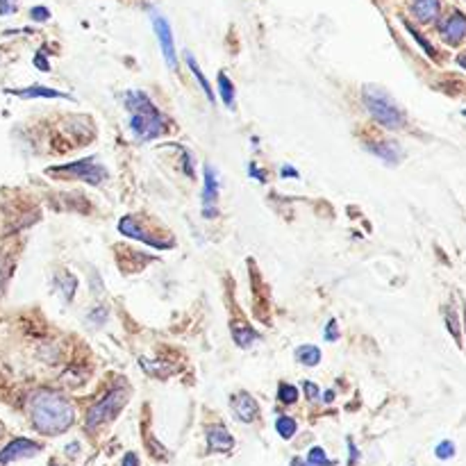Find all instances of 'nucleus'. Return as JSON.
Masks as SVG:
<instances>
[{
	"instance_id": "nucleus-9",
	"label": "nucleus",
	"mask_w": 466,
	"mask_h": 466,
	"mask_svg": "<svg viewBox=\"0 0 466 466\" xmlns=\"http://www.w3.org/2000/svg\"><path fill=\"white\" fill-rule=\"evenodd\" d=\"M217 198H219V180L217 171L205 166V189H203V214L205 219L217 217Z\"/></svg>"
},
{
	"instance_id": "nucleus-4",
	"label": "nucleus",
	"mask_w": 466,
	"mask_h": 466,
	"mask_svg": "<svg viewBox=\"0 0 466 466\" xmlns=\"http://www.w3.org/2000/svg\"><path fill=\"white\" fill-rule=\"evenodd\" d=\"M125 403H127V389L114 387V389L107 391L96 405H91V410L87 412V419H84V428H87L89 433H96L100 426L109 423L125 407Z\"/></svg>"
},
{
	"instance_id": "nucleus-5",
	"label": "nucleus",
	"mask_w": 466,
	"mask_h": 466,
	"mask_svg": "<svg viewBox=\"0 0 466 466\" xmlns=\"http://www.w3.org/2000/svg\"><path fill=\"white\" fill-rule=\"evenodd\" d=\"M48 176H66V178H73V180H82V182H89L93 187L102 185L107 180V169L100 166L96 162V157H89V160H77L73 164H66V166H55V169H48L46 171Z\"/></svg>"
},
{
	"instance_id": "nucleus-40",
	"label": "nucleus",
	"mask_w": 466,
	"mask_h": 466,
	"mask_svg": "<svg viewBox=\"0 0 466 466\" xmlns=\"http://www.w3.org/2000/svg\"><path fill=\"white\" fill-rule=\"evenodd\" d=\"M48 466H59V464H48Z\"/></svg>"
},
{
	"instance_id": "nucleus-6",
	"label": "nucleus",
	"mask_w": 466,
	"mask_h": 466,
	"mask_svg": "<svg viewBox=\"0 0 466 466\" xmlns=\"http://www.w3.org/2000/svg\"><path fill=\"white\" fill-rule=\"evenodd\" d=\"M153 28H155V34H157V41H160V48H162L164 62H166L169 68H178V55H176V44H173V30H171L169 21L164 19L162 14L155 12L153 14Z\"/></svg>"
},
{
	"instance_id": "nucleus-35",
	"label": "nucleus",
	"mask_w": 466,
	"mask_h": 466,
	"mask_svg": "<svg viewBox=\"0 0 466 466\" xmlns=\"http://www.w3.org/2000/svg\"><path fill=\"white\" fill-rule=\"evenodd\" d=\"M280 176L282 178H298V171L293 169V166H282L280 169Z\"/></svg>"
},
{
	"instance_id": "nucleus-41",
	"label": "nucleus",
	"mask_w": 466,
	"mask_h": 466,
	"mask_svg": "<svg viewBox=\"0 0 466 466\" xmlns=\"http://www.w3.org/2000/svg\"><path fill=\"white\" fill-rule=\"evenodd\" d=\"M462 114H464V116H466V109H464V111H462Z\"/></svg>"
},
{
	"instance_id": "nucleus-39",
	"label": "nucleus",
	"mask_w": 466,
	"mask_h": 466,
	"mask_svg": "<svg viewBox=\"0 0 466 466\" xmlns=\"http://www.w3.org/2000/svg\"><path fill=\"white\" fill-rule=\"evenodd\" d=\"M334 401V394L332 391H325V403H332Z\"/></svg>"
},
{
	"instance_id": "nucleus-15",
	"label": "nucleus",
	"mask_w": 466,
	"mask_h": 466,
	"mask_svg": "<svg viewBox=\"0 0 466 466\" xmlns=\"http://www.w3.org/2000/svg\"><path fill=\"white\" fill-rule=\"evenodd\" d=\"M412 12L421 23H433L439 14V0H414Z\"/></svg>"
},
{
	"instance_id": "nucleus-7",
	"label": "nucleus",
	"mask_w": 466,
	"mask_h": 466,
	"mask_svg": "<svg viewBox=\"0 0 466 466\" xmlns=\"http://www.w3.org/2000/svg\"><path fill=\"white\" fill-rule=\"evenodd\" d=\"M118 232L121 235H125V237H130V239H137V241H143V244H148V246H153V248H171L173 246V241H162V239H155V237H150V232L146 230V228H141V223H139V219L137 217H123L118 221Z\"/></svg>"
},
{
	"instance_id": "nucleus-26",
	"label": "nucleus",
	"mask_w": 466,
	"mask_h": 466,
	"mask_svg": "<svg viewBox=\"0 0 466 466\" xmlns=\"http://www.w3.org/2000/svg\"><path fill=\"white\" fill-rule=\"evenodd\" d=\"M405 28H407V30H410V34H412V37H414V39H417V41H419V44H421V48H423V50H426V53H428L430 57H435V55H437V53H435V48H433V46H430V44H428V39H423V37H421V34H419L417 30H414V28H412V25H407V23H405Z\"/></svg>"
},
{
	"instance_id": "nucleus-3",
	"label": "nucleus",
	"mask_w": 466,
	"mask_h": 466,
	"mask_svg": "<svg viewBox=\"0 0 466 466\" xmlns=\"http://www.w3.org/2000/svg\"><path fill=\"white\" fill-rule=\"evenodd\" d=\"M362 98H364V105L368 109V114L373 116L380 125H385L387 130H401V127L405 125L403 109L396 105V100L385 89L366 84L364 91H362Z\"/></svg>"
},
{
	"instance_id": "nucleus-2",
	"label": "nucleus",
	"mask_w": 466,
	"mask_h": 466,
	"mask_svg": "<svg viewBox=\"0 0 466 466\" xmlns=\"http://www.w3.org/2000/svg\"><path fill=\"white\" fill-rule=\"evenodd\" d=\"M125 107L130 111V130L137 141H153L164 134L166 125L160 114V109L155 107V102L148 98V93L143 91H127L125 93Z\"/></svg>"
},
{
	"instance_id": "nucleus-21",
	"label": "nucleus",
	"mask_w": 466,
	"mask_h": 466,
	"mask_svg": "<svg viewBox=\"0 0 466 466\" xmlns=\"http://www.w3.org/2000/svg\"><path fill=\"white\" fill-rule=\"evenodd\" d=\"M307 464L309 466H334L336 462L325 455L321 446H314V448H309V453H307Z\"/></svg>"
},
{
	"instance_id": "nucleus-25",
	"label": "nucleus",
	"mask_w": 466,
	"mask_h": 466,
	"mask_svg": "<svg viewBox=\"0 0 466 466\" xmlns=\"http://www.w3.org/2000/svg\"><path fill=\"white\" fill-rule=\"evenodd\" d=\"M446 323H448V330L455 336L457 341H462V334H460V327H457V316L453 309H446Z\"/></svg>"
},
{
	"instance_id": "nucleus-23",
	"label": "nucleus",
	"mask_w": 466,
	"mask_h": 466,
	"mask_svg": "<svg viewBox=\"0 0 466 466\" xmlns=\"http://www.w3.org/2000/svg\"><path fill=\"white\" fill-rule=\"evenodd\" d=\"M278 401L280 403H284V405H293L298 401V389L293 385H287V382H282L280 387H278Z\"/></svg>"
},
{
	"instance_id": "nucleus-27",
	"label": "nucleus",
	"mask_w": 466,
	"mask_h": 466,
	"mask_svg": "<svg viewBox=\"0 0 466 466\" xmlns=\"http://www.w3.org/2000/svg\"><path fill=\"white\" fill-rule=\"evenodd\" d=\"M339 330H336V321L334 318H330V321H327V325H325V332H323V339L327 341V343H332V341H336L339 339Z\"/></svg>"
},
{
	"instance_id": "nucleus-24",
	"label": "nucleus",
	"mask_w": 466,
	"mask_h": 466,
	"mask_svg": "<svg viewBox=\"0 0 466 466\" xmlns=\"http://www.w3.org/2000/svg\"><path fill=\"white\" fill-rule=\"evenodd\" d=\"M435 455H437V460H451V457H455V444L448 442V439L442 444H437Z\"/></svg>"
},
{
	"instance_id": "nucleus-33",
	"label": "nucleus",
	"mask_w": 466,
	"mask_h": 466,
	"mask_svg": "<svg viewBox=\"0 0 466 466\" xmlns=\"http://www.w3.org/2000/svg\"><path fill=\"white\" fill-rule=\"evenodd\" d=\"M121 466H139V457H137V453H125Z\"/></svg>"
},
{
	"instance_id": "nucleus-17",
	"label": "nucleus",
	"mask_w": 466,
	"mask_h": 466,
	"mask_svg": "<svg viewBox=\"0 0 466 466\" xmlns=\"http://www.w3.org/2000/svg\"><path fill=\"white\" fill-rule=\"evenodd\" d=\"M185 59H187V66L192 68L194 77H196V80H198V84H201V89L205 91L207 100H210V102H214V91H212V84L207 82V77H205V73H203V68L198 66V62H196V59H194V55H192V53H187V55H185Z\"/></svg>"
},
{
	"instance_id": "nucleus-22",
	"label": "nucleus",
	"mask_w": 466,
	"mask_h": 466,
	"mask_svg": "<svg viewBox=\"0 0 466 466\" xmlns=\"http://www.w3.org/2000/svg\"><path fill=\"white\" fill-rule=\"evenodd\" d=\"M59 291L64 293V300L68 303V300H73V296H75V287H77V280H75V275H71V273H64V275H59Z\"/></svg>"
},
{
	"instance_id": "nucleus-11",
	"label": "nucleus",
	"mask_w": 466,
	"mask_h": 466,
	"mask_svg": "<svg viewBox=\"0 0 466 466\" xmlns=\"http://www.w3.org/2000/svg\"><path fill=\"white\" fill-rule=\"evenodd\" d=\"M232 410H235L239 421L250 423V421L257 419V414H260V405H257V401L250 394L241 391V394L235 396V398H232Z\"/></svg>"
},
{
	"instance_id": "nucleus-28",
	"label": "nucleus",
	"mask_w": 466,
	"mask_h": 466,
	"mask_svg": "<svg viewBox=\"0 0 466 466\" xmlns=\"http://www.w3.org/2000/svg\"><path fill=\"white\" fill-rule=\"evenodd\" d=\"M303 391H305V396L312 403H316L318 398H321V389H318L314 382H309V380H305V382H303Z\"/></svg>"
},
{
	"instance_id": "nucleus-32",
	"label": "nucleus",
	"mask_w": 466,
	"mask_h": 466,
	"mask_svg": "<svg viewBox=\"0 0 466 466\" xmlns=\"http://www.w3.org/2000/svg\"><path fill=\"white\" fill-rule=\"evenodd\" d=\"M346 442H348V451H350V460H348V464H350V466H355V464H357V457H359V451L355 448V444H352V439H350V437L346 439Z\"/></svg>"
},
{
	"instance_id": "nucleus-1",
	"label": "nucleus",
	"mask_w": 466,
	"mask_h": 466,
	"mask_svg": "<svg viewBox=\"0 0 466 466\" xmlns=\"http://www.w3.org/2000/svg\"><path fill=\"white\" fill-rule=\"evenodd\" d=\"M28 410H30V421L34 430L46 437L64 435L75 421L73 405L57 391H48V389L37 391L30 398Z\"/></svg>"
},
{
	"instance_id": "nucleus-34",
	"label": "nucleus",
	"mask_w": 466,
	"mask_h": 466,
	"mask_svg": "<svg viewBox=\"0 0 466 466\" xmlns=\"http://www.w3.org/2000/svg\"><path fill=\"white\" fill-rule=\"evenodd\" d=\"M248 173L253 176V178H257V180H260V182H266V176H264V171H260V169H257L253 162H250V166H248Z\"/></svg>"
},
{
	"instance_id": "nucleus-18",
	"label": "nucleus",
	"mask_w": 466,
	"mask_h": 466,
	"mask_svg": "<svg viewBox=\"0 0 466 466\" xmlns=\"http://www.w3.org/2000/svg\"><path fill=\"white\" fill-rule=\"evenodd\" d=\"M232 336H235V341L239 343L241 348H248V346H253V341H257V334L253 327L250 325H246V323H235L232 325Z\"/></svg>"
},
{
	"instance_id": "nucleus-13",
	"label": "nucleus",
	"mask_w": 466,
	"mask_h": 466,
	"mask_svg": "<svg viewBox=\"0 0 466 466\" xmlns=\"http://www.w3.org/2000/svg\"><path fill=\"white\" fill-rule=\"evenodd\" d=\"M7 93H14V96H19V98H68V100H73L68 93L44 87V84H32V87H25V89H7Z\"/></svg>"
},
{
	"instance_id": "nucleus-16",
	"label": "nucleus",
	"mask_w": 466,
	"mask_h": 466,
	"mask_svg": "<svg viewBox=\"0 0 466 466\" xmlns=\"http://www.w3.org/2000/svg\"><path fill=\"white\" fill-rule=\"evenodd\" d=\"M293 357H296L298 364L316 366L318 362H321V348H318V346H312V343H303V346H298V348H296V352H293Z\"/></svg>"
},
{
	"instance_id": "nucleus-30",
	"label": "nucleus",
	"mask_w": 466,
	"mask_h": 466,
	"mask_svg": "<svg viewBox=\"0 0 466 466\" xmlns=\"http://www.w3.org/2000/svg\"><path fill=\"white\" fill-rule=\"evenodd\" d=\"M182 160H185V171L189 178H194V160H192V153L182 148Z\"/></svg>"
},
{
	"instance_id": "nucleus-37",
	"label": "nucleus",
	"mask_w": 466,
	"mask_h": 466,
	"mask_svg": "<svg viewBox=\"0 0 466 466\" xmlns=\"http://www.w3.org/2000/svg\"><path fill=\"white\" fill-rule=\"evenodd\" d=\"M291 466H309V464H305L303 460H300V457H293V460H291Z\"/></svg>"
},
{
	"instance_id": "nucleus-38",
	"label": "nucleus",
	"mask_w": 466,
	"mask_h": 466,
	"mask_svg": "<svg viewBox=\"0 0 466 466\" xmlns=\"http://www.w3.org/2000/svg\"><path fill=\"white\" fill-rule=\"evenodd\" d=\"M457 64H460L462 68H466V53L464 55H457Z\"/></svg>"
},
{
	"instance_id": "nucleus-12",
	"label": "nucleus",
	"mask_w": 466,
	"mask_h": 466,
	"mask_svg": "<svg viewBox=\"0 0 466 466\" xmlns=\"http://www.w3.org/2000/svg\"><path fill=\"white\" fill-rule=\"evenodd\" d=\"M207 444H210V451L214 453H228L235 446V439L228 433V428L219 423V426L210 428V433H207Z\"/></svg>"
},
{
	"instance_id": "nucleus-29",
	"label": "nucleus",
	"mask_w": 466,
	"mask_h": 466,
	"mask_svg": "<svg viewBox=\"0 0 466 466\" xmlns=\"http://www.w3.org/2000/svg\"><path fill=\"white\" fill-rule=\"evenodd\" d=\"M30 16H32V21H37V23H44V21H48L50 19V12H48V7H32L30 10Z\"/></svg>"
},
{
	"instance_id": "nucleus-19",
	"label": "nucleus",
	"mask_w": 466,
	"mask_h": 466,
	"mask_svg": "<svg viewBox=\"0 0 466 466\" xmlns=\"http://www.w3.org/2000/svg\"><path fill=\"white\" fill-rule=\"evenodd\" d=\"M219 93L228 109H235V84L230 82L226 73H219Z\"/></svg>"
},
{
	"instance_id": "nucleus-36",
	"label": "nucleus",
	"mask_w": 466,
	"mask_h": 466,
	"mask_svg": "<svg viewBox=\"0 0 466 466\" xmlns=\"http://www.w3.org/2000/svg\"><path fill=\"white\" fill-rule=\"evenodd\" d=\"M77 451H80V444H77V442H73L71 446H66V453H71V455H77Z\"/></svg>"
},
{
	"instance_id": "nucleus-14",
	"label": "nucleus",
	"mask_w": 466,
	"mask_h": 466,
	"mask_svg": "<svg viewBox=\"0 0 466 466\" xmlns=\"http://www.w3.org/2000/svg\"><path fill=\"white\" fill-rule=\"evenodd\" d=\"M366 148L378 155L380 160H385L387 164H398L401 157H403V150L401 146L396 141H378V143H366Z\"/></svg>"
},
{
	"instance_id": "nucleus-20",
	"label": "nucleus",
	"mask_w": 466,
	"mask_h": 466,
	"mask_svg": "<svg viewBox=\"0 0 466 466\" xmlns=\"http://www.w3.org/2000/svg\"><path fill=\"white\" fill-rule=\"evenodd\" d=\"M275 430H278V435L282 439H291L293 435H296L298 423H296V419H291V417H278V421H275Z\"/></svg>"
},
{
	"instance_id": "nucleus-8",
	"label": "nucleus",
	"mask_w": 466,
	"mask_h": 466,
	"mask_svg": "<svg viewBox=\"0 0 466 466\" xmlns=\"http://www.w3.org/2000/svg\"><path fill=\"white\" fill-rule=\"evenodd\" d=\"M37 453H41V444L32 442V439H25V437L12 439V442L0 451V466L19 462V460H28V457H34Z\"/></svg>"
},
{
	"instance_id": "nucleus-31",
	"label": "nucleus",
	"mask_w": 466,
	"mask_h": 466,
	"mask_svg": "<svg viewBox=\"0 0 466 466\" xmlns=\"http://www.w3.org/2000/svg\"><path fill=\"white\" fill-rule=\"evenodd\" d=\"M34 66H37L39 71H44V73H48V71H50V64L46 62L44 53H37V55H34Z\"/></svg>"
},
{
	"instance_id": "nucleus-10",
	"label": "nucleus",
	"mask_w": 466,
	"mask_h": 466,
	"mask_svg": "<svg viewBox=\"0 0 466 466\" xmlns=\"http://www.w3.org/2000/svg\"><path fill=\"white\" fill-rule=\"evenodd\" d=\"M439 34L444 37L446 44L457 46L466 37V16L462 12H453L442 25H439Z\"/></svg>"
}]
</instances>
